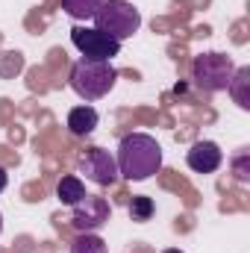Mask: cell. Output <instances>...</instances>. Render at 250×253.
Wrapping results in <instances>:
<instances>
[{"mask_svg": "<svg viewBox=\"0 0 250 253\" xmlns=\"http://www.w3.org/2000/svg\"><path fill=\"white\" fill-rule=\"evenodd\" d=\"M56 197H59V203H65V206H77V203L85 197L83 180H80V177H62V180L56 183Z\"/></svg>", "mask_w": 250, "mask_h": 253, "instance_id": "11", "label": "cell"}, {"mask_svg": "<svg viewBox=\"0 0 250 253\" xmlns=\"http://www.w3.org/2000/svg\"><path fill=\"white\" fill-rule=\"evenodd\" d=\"M115 80H118L115 65L112 62H97V59H77L74 68H71V77H68L71 88H74L85 103L106 97V94L112 91Z\"/></svg>", "mask_w": 250, "mask_h": 253, "instance_id": "2", "label": "cell"}, {"mask_svg": "<svg viewBox=\"0 0 250 253\" xmlns=\"http://www.w3.org/2000/svg\"><path fill=\"white\" fill-rule=\"evenodd\" d=\"M6 183H9V174H6V168H0V191L6 189Z\"/></svg>", "mask_w": 250, "mask_h": 253, "instance_id": "16", "label": "cell"}, {"mask_svg": "<svg viewBox=\"0 0 250 253\" xmlns=\"http://www.w3.org/2000/svg\"><path fill=\"white\" fill-rule=\"evenodd\" d=\"M162 253H183L180 248H168V251H162Z\"/></svg>", "mask_w": 250, "mask_h": 253, "instance_id": "17", "label": "cell"}, {"mask_svg": "<svg viewBox=\"0 0 250 253\" xmlns=\"http://www.w3.org/2000/svg\"><path fill=\"white\" fill-rule=\"evenodd\" d=\"M233 74H236V65H233V59L227 53H200L191 62V80L206 94L227 91Z\"/></svg>", "mask_w": 250, "mask_h": 253, "instance_id": "4", "label": "cell"}, {"mask_svg": "<svg viewBox=\"0 0 250 253\" xmlns=\"http://www.w3.org/2000/svg\"><path fill=\"white\" fill-rule=\"evenodd\" d=\"M97 109L94 106H74L71 112H68V129L74 132V135H80V138H85V135H91L94 132V126H97Z\"/></svg>", "mask_w": 250, "mask_h": 253, "instance_id": "9", "label": "cell"}, {"mask_svg": "<svg viewBox=\"0 0 250 253\" xmlns=\"http://www.w3.org/2000/svg\"><path fill=\"white\" fill-rule=\"evenodd\" d=\"M71 253H106V242L97 233H80L71 242Z\"/></svg>", "mask_w": 250, "mask_h": 253, "instance_id": "13", "label": "cell"}, {"mask_svg": "<svg viewBox=\"0 0 250 253\" xmlns=\"http://www.w3.org/2000/svg\"><path fill=\"white\" fill-rule=\"evenodd\" d=\"M106 0H62V9L74 21H91Z\"/></svg>", "mask_w": 250, "mask_h": 253, "instance_id": "12", "label": "cell"}, {"mask_svg": "<svg viewBox=\"0 0 250 253\" xmlns=\"http://www.w3.org/2000/svg\"><path fill=\"white\" fill-rule=\"evenodd\" d=\"M118 174L129 183H144L162 168V147L147 132H129L118 144Z\"/></svg>", "mask_w": 250, "mask_h": 253, "instance_id": "1", "label": "cell"}, {"mask_svg": "<svg viewBox=\"0 0 250 253\" xmlns=\"http://www.w3.org/2000/svg\"><path fill=\"white\" fill-rule=\"evenodd\" d=\"M236 177L242 180V183H248L250 174H248V153H239V159H236Z\"/></svg>", "mask_w": 250, "mask_h": 253, "instance_id": "15", "label": "cell"}, {"mask_svg": "<svg viewBox=\"0 0 250 253\" xmlns=\"http://www.w3.org/2000/svg\"><path fill=\"white\" fill-rule=\"evenodd\" d=\"M91 21H94V30L106 33L109 39L126 42V39H132V36L138 33V27H141V12H138L129 0H106V3L97 9V15H94Z\"/></svg>", "mask_w": 250, "mask_h": 253, "instance_id": "3", "label": "cell"}, {"mask_svg": "<svg viewBox=\"0 0 250 253\" xmlns=\"http://www.w3.org/2000/svg\"><path fill=\"white\" fill-rule=\"evenodd\" d=\"M0 233H3V215H0Z\"/></svg>", "mask_w": 250, "mask_h": 253, "instance_id": "18", "label": "cell"}, {"mask_svg": "<svg viewBox=\"0 0 250 253\" xmlns=\"http://www.w3.org/2000/svg\"><path fill=\"white\" fill-rule=\"evenodd\" d=\"M71 42L74 47L83 53V59H97V62H112L121 53V42L109 39L106 33L94 30V27H71Z\"/></svg>", "mask_w": 250, "mask_h": 253, "instance_id": "5", "label": "cell"}, {"mask_svg": "<svg viewBox=\"0 0 250 253\" xmlns=\"http://www.w3.org/2000/svg\"><path fill=\"white\" fill-rule=\"evenodd\" d=\"M227 91L233 94V100H236L242 109H250V68L248 65H245V68H236V74H233Z\"/></svg>", "mask_w": 250, "mask_h": 253, "instance_id": "10", "label": "cell"}, {"mask_svg": "<svg viewBox=\"0 0 250 253\" xmlns=\"http://www.w3.org/2000/svg\"><path fill=\"white\" fill-rule=\"evenodd\" d=\"M77 174H83V177H85L88 183H94V186H115V183L121 180L115 156H112L109 150H103V147H88V150H83L80 159H77Z\"/></svg>", "mask_w": 250, "mask_h": 253, "instance_id": "6", "label": "cell"}, {"mask_svg": "<svg viewBox=\"0 0 250 253\" xmlns=\"http://www.w3.org/2000/svg\"><path fill=\"white\" fill-rule=\"evenodd\" d=\"M186 162L194 174H215L224 162V153L215 141H194L186 153Z\"/></svg>", "mask_w": 250, "mask_h": 253, "instance_id": "8", "label": "cell"}, {"mask_svg": "<svg viewBox=\"0 0 250 253\" xmlns=\"http://www.w3.org/2000/svg\"><path fill=\"white\" fill-rule=\"evenodd\" d=\"M109 218H112V209H109V203H106V197H100V194H85L77 206H74V227H77V233H97L103 224H109Z\"/></svg>", "mask_w": 250, "mask_h": 253, "instance_id": "7", "label": "cell"}, {"mask_svg": "<svg viewBox=\"0 0 250 253\" xmlns=\"http://www.w3.org/2000/svg\"><path fill=\"white\" fill-rule=\"evenodd\" d=\"M153 212H156V203H153L150 197L138 194V197H132V200H129V218H132L135 224L150 221V218H153Z\"/></svg>", "mask_w": 250, "mask_h": 253, "instance_id": "14", "label": "cell"}]
</instances>
